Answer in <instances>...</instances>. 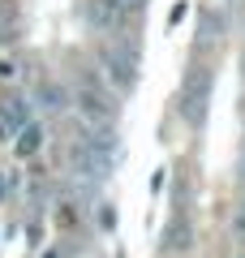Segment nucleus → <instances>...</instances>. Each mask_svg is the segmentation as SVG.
Returning <instances> with one entry per match:
<instances>
[{
    "label": "nucleus",
    "instance_id": "nucleus-1",
    "mask_svg": "<svg viewBox=\"0 0 245 258\" xmlns=\"http://www.w3.org/2000/svg\"><path fill=\"white\" fill-rule=\"evenodd\" d=\"M73 103H78V116H82L86 129H112V116H116V112H112V99H108V91H103L91 74L78 78V86H73Z\"/></svg>",
    "mask_w": 245,
    "mask_h": 258
},
{
    "label": "nucleus",
    "instance_id": "nucleus-2",
    "mask_svg": "<svg viewBox=\"0 0 245 258\" xmlns=\"http://www.w3.org/2000/svg\"><path fill=\"white\" fill-rule=\"evenodd\" d=\"M103 64H108L112 82H120V91H129V86H134L138 60H134V52H129V47H108V52H103Z\"/></svg>",
    "mask_w": 245,
    "mask_h": 258
},
{
    "label": "nucleus",
    "instance_id": "nucleus-3",
    "mask_svg": "<svg viewBox=\"0 0 245 258\" xmlns=\"http://www.w3.org/2000/svg\"><path fill=\"white\" fill-rule=\"evenodd\" d=\"M39 147H43V125H39V120H26L22 134H18V155L22 159H35Z\"/></svg>",
    "mask_w": 245,
    "mask_h": 258
},
{
    "label": "nucleus",
    "instance_id": "nucleus-4",
    "mask_svg": "<svg viewBox=\"0 0 245 258\" xmlns=\"http://www.w3.org/2000/svg\"><path fill=\"white\" fill-rule=\"evenodd\" d=\"M112 13H120V18H138V13L146 9V0H108Z\"/></svg>",
    "mask_w": 245,
    "mask_h": 258
},
{
    "label": "nucleus",
    "instance_id": "nucleus-5",
    "mask_svg": "<svg viewBox=\"0 0 245 258\" xmlns=\"http://www.w3.org/2000/svg\"><path fill=\"white\" fill-rule=\"evenodd\" d=\"M236 258H245V254H236Z\"/></svg>",
    "mask_w": 245,
    "mask_h": 258
}]
</instances>
